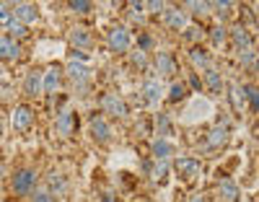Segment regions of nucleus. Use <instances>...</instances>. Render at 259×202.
I'll use <instances>...</instances> for the list:
<instances>
[{
  "label": "nucleus",
  "instance_id": "1a4fd4ad",
  "mask_svg": "<svg viewBox=\"0 0 259 202\" xmlns=\"http://www.w3.org/2000/svg\"><path fill=\"white\" fill-rule=\"evenodd\" d=\"M163 26L171 31H182L187 26V11L184 8H166L163 11Z\"/></svg>",
  "mask_w": 259,
  "mask_h": 202
},
{
  "label": "nucleus",
  "instance_id": "412c9836",
  "mask_svg": "<svg viewBox=\"0 0 259 202\" xmlns=\"http://www.w3.org/2000/svg\"><path fill=\"white\" fill-rule=\"evenodd\" d=\"M189 60H192L194 67H202V70H207V67H210V55H207V50L200 47V44H194V47H192Z\"/></svg>",
  "mask_w": 259,
  "mask_h": 202
},
{
  "label": "nucleus",
  "instance_id": "c9c22d12",
  "mask_svg": "<svg viewBox=\"0 0 259 202\" xmlns=\"http://www.w3.org/2000/svg\"><path fill=\"white\" fill-rule=\"evenodd\" d=\"M50 187H52V189H60V192H62V189H65V179H62L60 174H52V176H50Z\"/></svg>",
  "mask_w": 259,
  "mask_h": 202
},
{
  "label": "nucleus",
  "instance_id": "37998d69",
  "mask_svg": "<svg viewBox=\"0 0 259 202\" xmlns=\"http://www.w3.org/2000/svg\"><path fill=\"white\" fill-rule=\"evenodd\" d=\"M101 202H114V192H101Z\"/></svg>",
  "mask_w": 259,
  "mask_h": 202
},
{
  "label": "nucleus",
  "instance_id": "dca6fc26",
  "mask_svg": "<svg viewBox=\"0 0 259 202\" xmlns=\"http://www.w3.org/2000/svg\"><path fill=\"white\" fill-rule=\"evenodd\" d=\"M218 192L226 202H239L241 199V189L236 182H231V179H221V184H218Z\"/></svg>",
  "mask_w": 259,
  "mask_h": 202
},
{
  "label": "nucleus",
  "instance_id": "c03bdc74",
  "mask_svg": "<svg viewBox=\"0 0 259 202\" xmlns=\"http://www.w3.org/2000/svg\"><path fill=\"white\" fill-rule=\"evenodd\" d=\"M0 176H6V164L0 161Z\"/></svg>",
  "mask_w": 259,
  "mask_h": 202
},
{
  "label": "nucleus",
  "instance_id": "ddd939ff",
  "mask_svg": "<svg viewBox=\"0 0 259 202\" xmlns=\"http://www.w3.org/2000/svg\"><path fill=\"white\" fill-rule=\"evenodd\" d=\"M156 67H158V73L163 78H171V75H177V60L171 52H161L156 55Z\"/></svg>",
  "mask_w": 259,
  "mask_h": 202
},
{
  "label": "nucleus",
  "instance_id": "7c9ffc66",
  "mask_svg": "<svg viewBox=\"0 0 259 202\" xmlns=\"http://www.w3.org/2000/svg\"><path fill=\"white\" fill-rule=\"evenodd\" d=\"M184 11H194V16H205L210 11V3H184Z\"/></svg>",
  "mask_w": 259,
  "mask_h": 202
},
{
  "label": "nucleus",
  "instance_id": "4be33fe9",
  "mask_svg": "<svg viewBox=\"0 0 259 202\" xmlns=\"http://www.w3.org/2000/svg\"><path fill=\"white\" fill-rule=\"evenodd\" d=\"M94 39L89 34V29H73L70 31V44H73V50H83V47H89Z\"/></svg>",
  "mask_w": 259,
  "mask_h": 202
},
{
  "label": "nucleus",
  "instance_id": "f257e3e1",
  "mask_svg": "<svg viewBox=\"0 0 259 202\" xmlns=\"http://www.w3.org/2000/svg\"><path fill=\"white\" fill-rule=\"evenodd\" d=\"M36 171L34 169H29V166H24V169H16V174L11 176V189H13V194H18V197H26V194H31L34 189H36Z\"/></svg>",
  "mask_w": 259,
  "mask_h": 202
},
{
  "label": "nucleus",
  "instance_id": "79ce46f5",
  "mask_svg": "<svg viewBox=\"0 0 259 202\" xmlns=\"http://www.w3.org/2000/svg\"><path fill=\"white\" fill-rule=\"evenodd\" d=\"M8 94H11V88H8V86H6L3 80H0V99H6Z\"/></svg>",
  "mask_w": 259,
  "mask_h": 202
},
{
  "label": "nucleus",
  "instance_id": "6ab92c4d",
  "mask_svg": "<svg viewBox=\"0 0 259 202\" xmlns=\"http://www.w3.org/2000/svg\"><path fill=\"white\" fill-rule=\"evenodd\" d=\"M143 96H145L148 104H158V101H161V83L153 80V78H148V80L143 83Z\"/></svg>",
  "mask_w": 259,
  "mask_h": 202
},
{
  "label": "nucleus",
  "instance_id": "4468645a",
  "mask_svg": "<svg viewBox=\"0 0 259 202\" xmlns=\"http://www.w3.org/2000/svg\"><path fill=\"white\" fill-rule=\"evenodd\" d=\"M150 150H153V158L156 161H168L171 155H174V143H168V140H163V138H156L153 140V145H150Z\"/></svg>",
  "mask_w": 259,
  "mask_h": 202
},
{
  "label": "nucleus",
  "instance_id": "2eb2a0df",
  "mask_svg": "<svg viewBox=\"0 0 259 202\" xmlns=\"http://www.w3.org/2000/svg\"><path fill=\"white\" fill-rule=\"evenodd\" d=\"M231 42H233V47L239 50V52H246L251 47V34L244 26H233L231 29Z\"/></svg>",
  "mask_w": 259,
  "mask_h": 202
},
{
  "label": "nucleus",
  "instance_id": "a211bd4d",
  "mask_svg": "<svg viewBox=\"0 0 259 202\" xmlns=\"http://www.w3.org/2000/svg\"><path fill=\"white\" fill-rule=\"evenodd\" d=\"M24 94L26 96H39L41 94V73L39 70H31L24 78Z\"/></svg>",
  "mask_w": 259,
  "mask_h": 202
},
{
  "label": "nucleus",
  "instance_id": "39448f33",
  "mask_svg": "<svg viewBox=\"0 0 259 202\" xmlns=\"http://www.w3.org/2000/svg\"><path fill=\"white\" fill-rule=\"evenodd\" d=\"M62 67L60 65H50L47 67V73L41 75V91H45L47 96H52V94H57V88L62 86Z\"/></svg>",
  "mask_w": 259,
  "mask_h": 202
},
{
  "label": "nucleus",
  "instance_id": "7ed1b4c3",
  "mask_svg": "<svg viewBox=\"0 0 259 202\" xmlns=\"http://www.w3.org/2000/svg\"><path fill=\"white\" fill-rule=\"evenodd\" d=\"M31 125H34V109L29 104H18L11 114L13 132H26V130H31Z\"/></svg>",
  "mask_w": 259,
  "mask_h": 202
},
{
  "label": "nucleus",
  "instance_id": "9b49d317",
  "mask_svg": "<svg viewBox=\"0 0 259 202\" xmlns=\"http://www.w3.org/2000/svg\"><path fill=\"white\" fill-rule=\"evenodd\" d=\"M21 57V47H18V42L16 36H8V34H0V60H6V62H13Z\"/></svg>",
  "mask_w": 259,
  "mask_h": 202
},
{
  "label": "nucleus",
  "instance_id": "aec40b11",
  "mask_svg": "<svg viewBox=\"0 0 259 202\" xmlns=\"http://www.w3.org/2000/svg\"><path fill=\"white\" fill-rule=\"evenodd\" d=\"M75 125H78V114H73V111H65V114H60V119H57V132L73 135V132H75Z\"/></svg>",
  "mask_w": 259,
  "mask_h": 202
},
{
  "label": "nucleus",
  "instance_id": "f03ea898",
  "mask_svg": "<svg viewBox=\"0 0 259 202\" xmlns=\"http://www.w3.org/2000/svg\"><path fill=\"white\" fill-rule=\"evenodd\" d=\"M99 106H101L104 114H109V117H127V114H130V106H127L124 99L117 96V94H104V96L99 99Z\"/></svg>",
  "mask_w": 259,
  "mask_h": 202
},
{
  "label": "nucleus",
  "instance_id": "473e14b6",
  "mask_svg": "<svg viewBox=\"0 0 259 202\" xmlns=\"http://www.w3.org/2000/svg\"><path fill=\"white\" fill-rule=\"evenodd\" d=\"M231 101H233L236 111H244V91H241V88H233V96H231Z\"/></svg>",
  "mask_w": 259,
  "mask_h": 202
},
{
  "label": "nucleus",
  "instance_id": "e433bc0d",
  "mask_svg": "<svg viewBox=\"0 0 259 202\" xmlns=\"http://www.w3.org/2000/svg\"><path fill=\"white\" fill-rule=\"evenodd\" d=\"M143 6H145V11H156V13H158V11L163 13V11L168 8L166 3H158V0H150V3H143Z\"/></svg>",
  "mask_w": 259,
  "mask_h": 202
},
{
  "label": "nucleus",
  "instance_id": "f8f14e48",
  "mask_svg": "<svg viewBox=\"0 0 259 202\" xmlns=\"http://www.w3.org/2000/svg\"><path fill=\"white\" fill-rule=\"evenodd\" d=\"M228 119H218V125H215L212 130H210V135H207V145L205 148H218V145H223L226 140H228Z\"/></svg>",
  "mask_w": 259,
  "mask_h": 202
},
{
  "label": "nucleus",
  "instance_id": "4c0bfd02",
  "mask_svg": "<svg viewBox=\"0 0 259 202\" xmlns=\"http://www.w3.org/2000/svg\"><path fill=\"white\" fill-rule=\"evenodd\" d=\"M254 60H256V55H254V50H246V52H241V62H244V65H249V67H254Z\"/></svg>",
  "mask_w": 259,
  "mask_h": 202
},
{
  "label": "nucleus",
  "instance_id": "bb28decb",
  "mask_svg": "<svg viewBox=\"0 0 259 202\" xmlns=\"http://www.w3.org/2000/svg\"><path fill=\"white\" fill-rule=\"evenodd\" d=\"M202 36H205L202 26H197V24L184 26V39H187V42H192V44H200V42H202Z\"/></svg>",
  "mask_w": 259,
  "mask_h": 202
},
{
  "label": "nucleus",
  "instance_id": "9d476101",
  "mask_svg": "<svg viewBox=\"0 0 259 202\" xmlns=\"http://www.w3.org/2000/svg\"><path fill=\"white\" fill-rule=\"evenodd\" d=\"M11 16H13L16 21H21L24 26H29V24H34V21L39 18V8H36L34 3H16Z\"/></svg>",
  "mask_w": 259,
  "mask_h": 202
},
{
  "label": "nucleus",
  "instance_id": "72a5a7b5",
  "mask_svg": "<svg viewBox=\"0 0 259 202\" xmlns=\"http://www.w3.org/2000/svg\"><path fill=\"white\" fill-rule=\"evenodd\" d=\"M133 65L135 67H140V70H145V67H148V57H145V52H133Z\"/></svg>",
  "mask_w": 259,
  "mask_h": 202
},
{
  "label": "nucleus",
  "instance_id": "5701e85b",
  "mask_svg": "<svg viewBox=\"0 0 259 202\" xmlns=\"http://www.w3.org/2000/svg\"><path fill=\"white\" fill-rule=\"evenodd\" d=\"M156 130H158V138H163V140H168L171 135H174V125H171L168 114H158L156 117Z\"/></svg>",
  "mask_w": 259,
  "mask_h": 202
},
{
  "label": "nucleus",
  "instance_id": "cd10ccee",
  "mask_svg": "<svg viewBox=\"0 0 259 202\" xmlns=\"http://www.w3.org/2000/svg\"><path fill=\"white\" fill-rule=\"evenodd\" d=\"M68 8L75 11V13H80V16H85V13H91V11H94V6H91V3H85V0H73V3H68Z\"/></svg>",
  "mask_w": 259,
  "mask_h": 202
},
{
  "label": "nucleus",
  "instance_id": "c85d7f7f",
  "mask_svg": "<svg viewBox=\"0 0 259 202\" xmlns=\"http://www.w3.org/2000/svg\"><path fill=\"white\" fill-rule=\"evenodd\" d=\"M226 36H228L226 26H212V29H210V39H212V44H218V47L226 42Z\"/></svg>",
  "mask_w": 259,
  "mask_h": 202
},
{
  "label": "nucleus",
  "instance_id": "2f4dec72",
  "mask_svg": "<svg viewBox=\"0 0 259 202\" xmlns=\"http://www.w3.org/2000/svg\"><path fill=\"white\" fill-rule=\"evenodd\" d=\"M31 202H57V199H55V194L50 189H39V192L31 194Z\"/></svg>",
  "mask_w": 259,
  "mask_h": 202
},
{
  "label": "nucleus",
  "instance_id": "ea45409f",
  "mask_svg": "<svg viewBox=\"0 0 259 202\" xmlns=\"http://www.w3.org/2000/svg\"><path fill=\"white\" fill-rule=\"evenodd\" d=\"M8 11H11V6H6V3H0V24H6V21L11 18V13H8Z\"/></svg>",
  "mask_w": 259,
  "mask_h": 202
},
{
  "label": "nucleus",
  "instance_id": "f3484780",
  "mask_svg": "<svg viewBox=\"0 0 259 202\" xmlns=\"http://www.w3.org/2000/svg\"><path fill=\"white\" fill-rule=\"evenodd\" d=\"M205 88L210 94H215V96L223 94V75L218 70H212V67H207L205 70Z\"/></svg>",
  "mask_w": 259,
  "mask_h": 202
},
{
  "label": "nucleus",
  "instance_id": "b1692460",
  "mask_svg": "<svg viewBox=\"0 0 259 202\" xmlns=\"http://www.w3.org/2000/svg\"><path fill=\"white\" fill-rule=\"evenodd\" d=\"M166 176H168V164L166 161H156V169L150 166L148 169V179H153V182H166Z\"/></svg>",
  "mask_w": 259,
  "mask_h": 202
},
{
  "label": "nucleus",
  "instance_id": "20e7f679",
  "mask_svg": "<svg viewBox=\"0 0 259 202\" xmlns=\"http://www.w3.org/2000/svg\"><path fill=\"white\" fill-rule=\"evenodd\" d=\"M106 44H109V50L117 52V55H124L130 50V44H133V36L124 26H114L109 34H106Z\"/></svg>",
  "mask_w": 259,
  "mask_h": 202
},
{
  "label": "nucleus",
  "instance_id": "393cba45",
  "mask_svg": "<svg viewBox=\"0 0 259 202\" xmlns=\"http://www.w3.org/2000/svg\"><path fill=\"white\" fill-rule=\"evenodd\" d=\"M184 96H187V83L174 80V83H171V88H168V101L171 104H179Z\"/></svg>",
  "mask_w": 259,
  "mask_h": 202
},
{
  "label": "nucleus",
  "instance_id": "c756f323",
  "mask_svg": "<svg viewBox=\"0 0 259 202\" xmlns=\"http://www.w3.org/2000/svg\"><path fill=\"white\" fill-rule=\"evenodd\" d=\"M210 11H218L221 18H228L233 11V3H210Z\"/></svg>",
  "mask_w": 259,
  "mask_h": 202
},
{
  "label": "nucleus",
  "instance_id": "f704fd0d",
  "mask_svg": "<svg viewBox=\"0 0 259 202\" xmlns=\"http://www.w3.org/2000/svg\"><path fill=\"white\" fill-rule=\"evenodd\" d=\"M150 47H153V39H150L148 34H140V36H138V50H140V52H148Z\"/></svg>",
  "mask_w": 259,
  "mask_h": 202
},
{
  "label": "nucleus",
  "instance_id": "a19ab883",
  "mask_svg": "<svg viewBox=\"0 0 259 202\" xmlns=\"http://www.w3.org/2000/svg\"><path fill=\"white\" fill-rule=\"evenodd\" d=\"M189 83H192V88H197V91H202V80H200L197 75H189Z\"/></svg>",
  "mask_w": 259,
  "mask_h": 202
},
{
  "label": "nucleus",
  "instance_id": "a878e982",
  "mask_svg": "<svg viewBox=\"0 0 259 202\" xmlns=\"http://www.w3.org/2000/svg\"><path fill=\"white\" fill-rule=\"evenodd\" d=\"M3 26L8 29V36H13V34H16V36H29V26H24V24H21V21H16L13 16L6 21Z\"/></svg>",
  "mask_w": 259,
  "mask_h": 202
},
{
  "label": "nucleus",
  "instance_id": "0eeeda50",
  "mask_svg": "<svg viewBox=\"0 0 259 202\" xmlns=\"http://www.w3.org/2000/svg\"><path fill=\"white\" fill-rule=\"evenodd\" d=\"M65 75H68L75 86H80V91H85V83H89V75H91V70L85 67V62H68V67L62 70Z\"/></svg>",
  "mask_w": 259,
  "mask_h": 202
},
{
  "label": "nucleus",
  "instance_id": "6e6552de",
  "mask_svg": "<svg viewBox=\"0 0 259 202\" xmlns=\"http://www.w3.org/2000/svg\"><path fill=\"white\" fill-rule=\"evenodd\" d=\"M174 169H177L179 179H184V182H192V179L200 174V161H197V158H189V155H182V158H177Z\"/></svg>",
  "mask_w": 259,
  "mask_h": 202
},
{
  "label": "nucleus",
  "instance_id": "58836bf2",
  "mask_svg": "<svg viewBox=\"0 0 259 202\" xmlns=\"http://www.w3.org/2000/svg\"><path fill=\"white\" fill-rule=\"evenodd\" d=\"M70 60H73V62H78V60H80V62H89V55H85L83 50H70Z\"/></svg>",
  "mask_w": 259,
  "mask_h": 202
},
{
  "label": "nucleus",
  "instance_id": "a18cd8bd",
  "mask_svg": "<svg viewBox=\"0 0 259 202\" xmlns=\"http://www.w3.org/2000/svg\"><path fill=\"white\" fill-rule=\"evenodd\" d=\"M189 202H205V197H192Z\"/></svg>",
  "mask_w": 259,
  "mask_h": 202
},
{
  "label": "nucleus",
  "instance_id": "423d86ee",
  "mask_svg": "<svg viewBox=\"0 0 259 202\" xmlns=\"http://www.w3.org/2000/svg\"><path fill=\"white\" fill-rule=\"evenodd\" d=\"M89 127H91V138L96 143H109L112 140V127H109V122H106V117L94 114L91 122H89Z\"/></svg>",
  "mask_w": 259,
  "mask_h": 202
}]
</instances>
